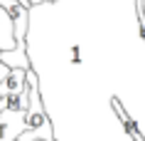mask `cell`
Instances as JSON below:
<instances>
[{"label":"cell","instance_id":"obj_1","mask_svg":"<svg viewBox=\"0 0 145 141\" xmlns=\"http://www.w3.org/2000/svg\"><path fill=\"white\" fill-rule=\"evenodd\" d=\"M27 131V111L5 109L0 111V141H20Z\"/></svg>","mask_w":145,"mask_h":141},{"label":"cell","instance_id":"obj_2","mask_svg":"<svg viewBox=\"0 0 145 141\" xmlns=\"http://www.w3.org/2000/svg\"><path fill=\"white\" fill-rule=\"evenodd\" d=\"M0 5L8 10V15L15 23L17 42H27V27H30V5L25 0H0Z\"/></svg>","mask_w":145,"mask_h":141},{"label":"cell","instance_id":"obj_3","mask_svg":"<svg viewBox=\"0 0 145 141\" xmlns=\"http://www.w3.org/2000/svg\"><path fill=\"white\" fill-rule=\"evenodd\" d=\"M27 72L30 70H20V67H17V70H10V74L5 77V82L0 84V99L27 92Z\"/></svg>","mask_w":145,"mask_h":141},{"label":"cell","instance_id":"obj_4","mask_svg":"<svg viewBox=\"0 0 145 141\" xmlns=\"http://www.w3.org/2000/svg\"><path fill=\"white\" fill-rule=\"evenodd\" d=\"M17 47V37H15V23L8 15V10L0 5V52H10Z\"/></svg>","mask_w":145,"mask_h":141},{"label":"cell","instance_id":"obj_5","mask_svg":"<svg viewBox=\"0 0 145 141\" xmlns=\"http://www.w3.org/2000/svg\"><path fill=\"white\" fill-rule=\"evenodd\" d=\"M0 62H5L10 70H32L30 67V57H27V42H17L15 50L10 52H0Z\"/></svg>","mask_w":145,"mask_h":141},{"label":"cell","instance_id":"obj_6","mask_svg":"<svg viewBox=\"0 0 145 141\" xmlns=\"http://www.w3.org/2000/svg\"><path fill=\"white\" fill-rule=\"evenodd\" d=\"M111 107L116 109V114H118V119H121V124L125 126V131H128V136H130V139H133V141H145V139H143V134H140V129H138V124L133 121V117H130L128 111L123 109V104L118 102L116 97L111 99Z\"/></svg>","mask_w":145,"mask_h":141},{"label":"cell","instance_id":"obj_7","mask_svg":"<svg viewBox=\"0 0 145 141\" xmlns=\"http://www.w3.org/2000/svg\"><path fill=\"white\" fill-rule=\"evenodd\" d=\"M69 62H71V64H79V62H81V47H79V45H71V47H69Z\"/></svg>","mask_w":145,"mask_h":141},{"label":"cell","instance_id":"obj_8","mask_svg":"<svg viewBox=\"0 0 145 141\" xmlns=\"http://www.w3.org/2000/svg\"><path fill=\"white\" fill-rule=\"evenodd\" d=\"M10 74V67L5 62H0V84H3V82H5V77H8Z\"/></svg>","mask_w":145,"mask_h":141},{"label":"cell","instance_id":"obj_9","mask_svg":"<svg viewBox=\"0 0 145 141\" xmlns=\"http://www.w3.org/2000/svg\"><path fill=\"white\" fill-rule=\"evenodd\" d=\"M25 3L32 8V5H39V3H54V0H25Z\"/></svg>","mask_w":145,"mask_h":141}]
</instances>
